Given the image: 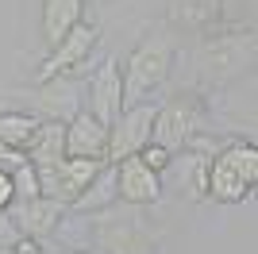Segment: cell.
I'll return each instance as SVG.
<instances>
[{"mask_svg": "<svg viewBox=\"0 0 258 254\" xmlns=\"http://www.w3.org/2000/svg\"><path fill=\"white\" fill-rule=\"evenodd\" d=\"M193 66H197V77L208 89H220V85L243 77L254 66V27L220 20L216 27L201 31V39L193 46Z\"/></svg>", "mask_w": 258, "mask_h": 254, "instance_id": "obj_1", "label": "cell"}, {"mask_svg": "<svg viewBox=\"0 0 258 254\" xmlns=\"http://www.w3.org/2000/svg\"><path fill=\"white\" fill-rule=\"evenodd\" d=\"M173 31L170 27H154L147 31V39L131 50L127 66H123V108H135V104H147L151 93L158 89L166 77H170V66H173Z\"/></svg>", "mask_w": 258, "mask_h": 254, "instance_id": "obj_2", "label": "cell"}, {"mask_svg": "<svg viewBox=\"0 0 258 254\" xmlns=\"http://www.w3.org/2000/svg\"><path fill=\"white\" fill-rule=\"evenodd\" d=\"M89 239H93V254H147L162 235L151 227V220L139 212V204H131L123 212H112V204L89 216Z\"/></svg>", "mask_w": 258, "mask_h": 254, "instance_id": "obj_3", "label": "cell"}, {"mask_svg": "<svg viewBox=\"0 0 258 254\" xmlns=\"http://www.w3.org/2000/svg\"><path fill=\"white\" fill-rule=\"evenodd\" d=\"M258 181V150L254 143H227L208 158V201L235 204L250 197Z\"/></svg>", "mask_w": 258, "mask_h": 254, "instance_id": "obj_4", "label": "cell"}, {"mask_svg": "<svg viewBox=\"0 0 258 254\" xmlns=\"http://www.w3.org/2000/svg\"><path fill=\"white\" fill-rule=\"evenodd\" d=\"M208 123V104L201 93H177L170 96L166 104H158V116H154V127H151V143L162 150H185L193 143Z\"/></svg>", "mask_w": 258, "mask_h": 254, "instance_id": "obj_5", "label": "cell"}, {"mask_svg": "<svg viewBox=\"0 0 258 254\" xmlns=\"http://www.w3.org/2000/svg\"><path fill=\"white\" fill-rule=\"evenodd\" d=\"M100 166H104V162H97V158H58V162H50V166H35L39 193L70 208V204L89 189V181L100 173Z\"/></svg>", "mask_w": 258, "mask_h": 254, "instance_id": "obj_6", "label": "cell"}, {"mask_svg": "<svg viewBox=\"0 0 258 254\" xmlns=\"http://www.w3.org/2000/svg\"><path fill=\"white\" fill-rule=\"evenodd\" d=\"M154 116H158V104H154V100L135 104V108H123L119 119L108 127V162H119V158L139 154V150L151 143Z\"/></svg>", "mask_w": 258, "mask_h": 254, "instance_id": "obj_7", "label": "cell"}, {"mask_svg": "<svg viewBox=\"0 0 258 254\" xmlns=\"http://www.w3.org/2000/svg\"><path fill=\"white\" fill-rule=\"evenodd\" d=\"M97 39H100V27H97V23H89V20L74 23V27H70V31L50 46V54L43 58V66H39V74H35V77H39V81H50V77L70 74L74 66H81L89 58V50L97 46Z\"/></svg>", "mask_w": 258, "mask_h": 254, "instance_id": "obj_8", "label": "cell"}, {"mask_svg": "<svg viewBox=\"0 0 258 254\" xmlns=\"http://www.w3.org/2000/svg\"><path fill=\"white\" fill-rule=\"evenodd\" d=\"M116 166V201L123 204H154L162 197V181L139 154H131V158H119L112 162Z\"/></svg>", "mask_w": 258, "mask_h": 254, "instance_id": "obj_9", "label": "cell"}, {"mask_svg": "<svg viewBox=\"0 0 258 254\" xmlns=\"http://www.w3.org/2000/svg\"><path fill=\"white\" fill-rule=\"evenodd\" d=\"M8 223L16 227V235L23 239H43L50 235L66 216V204L50 201V197H31V201H12V208L4 212Z\"/></svg>", "mask_w": 258, "mask_h": 254, "instance_id": "obj_10", "label": "cell"}, {"mask_svg": "<svg viewBox=\"0 0 258 254\" xmlns=\"http://www.w3.org/2000/svg\"><path fill=\"white\" fill-rule=\"evenodd\" d=\"M123 112V77H119L116 62L97 66V74L89 77V116L112 127Z\"/></svg>", "mask_w": 258, "mask_h": 254, "instance_id": "obj_11", "label": "cell"}, {"mask_svg": "<svg viewBox=\"0 0 258 254\" xmlns=\"http://www.w3.org/2000/svg\"><path fill=\"white\" fill-rule=\"evenodd\" d=\"M66 158H97L108 162V127L89 112H77L66 123Z\"/></svg>", "mask_w": 258, "mask_h": 254, "instance_id": "obj_12", "label": "cell"}, {"mask_svg": "<svg viewBox=\"0 0 258 254\" xmlns=\"http://www.w3.org/2000/svg\"><path fill=\"white\" fill-rule=\"evenodd\" d=\"M224 20V0H166V23L170 31L201 35Z\"/></svg>", "mask_w": 258, "mask_h": 254, "instance_id": "obj_13", "label": "cell"}, {"mask_svg": "<svg viewBox=\"0 0 258 254\" xmlns=\"http://www.w3.org/2000/svg\"><path fill=\"white\" fill-rule=\"evenodd\" d=\"M43 89H31V104L43 108L46 119H62V123H70V119L77 116V96H74V85L62 81V77H50V81H39Z\"/></svg>", "mask_w": 258, "mask_h": 254, "instance_id": "obj_14", "label": "cell"}, {"mask_svg": "<svg viewBox=\"0 0 258 254\" xmlns=\"http://www.w3.org/2000/svg\"><path fill=\"white\" fill-rule=\"evenodd\" d=\"M31 166H50V162L66 158V123L62 119H43L39 131L31 135V143L23 147Z\"/></svg>", "mask_w": 258, "mask_h": 254, "instance_id": "obj_15", "label": "cell"}, {"mask_svg": "<svg viewBox=\"0 0 258 254\" xmlns=\"http://www.w3.org/2000/svg\"><path fill=\"white\" fill-rule=\"evenodd\" d=\"M81 20H85V0H46L43 4V39H46V46H54V42Z\"/></svg>", "mask_w": 258, "mask_h": 254, "instance_id": "obj_16", "label": "cell"}, {"mask_svg": "<svg viewBox=\"0 0 258 254\" xmlns=\"http://www.w3.org/2000/svg\"><path fill=\"white\" fill-rule=\"evenodd\" d=\"M108 204H116V166L112 162H104L100 166V173L93 181H89V189L77 197L70 208H77V212H100V208H108Z\"/></svg>", "mask_w": 258, "mask_h": 254, "instance_id": "obj_17", "label": "cell"}, {"mask_svg": "<svg viewBox=\"0 0 258 254\" xmlns=\"http://www.w3.org/2000/svg\"><path fill=\"white\" fill-rule=\"evenodd\" d=\"M39 123L43 119L27 116V112H0V143L12 150H23L31 143V135L39 131Z\"/></svg>", "mask_w": 258, "mask_h": 254, "instance_id": "obj_18", "label": "cell"}, {"mask_svg": "<svg viewBox=\"0 0 258 254\" xmlns=\"http://www.w3.org/2000/svg\"><path fill=\"white\" fill-rule=\"evenodd\" d=\"M139 158L147 162V166L154 169V173H162V169H170V162H173V154L170 150H162V147H154V143H147V147L139 150Z\"/></svg>", "mask_w": 258, "mask_h": 254, "instance_id": "obj_19", "label": "cell"}, {"mask_svg": "<svg viewBox=\"0 0 258 254\" xmlns=\"http://www.w3.org/2000/svg\"><path fill=\"white\" fill-rule=\"evenodd\" d=\"M12 201H16V181H12L8 169H0V216L12 208Z\"/></svg>", "mask_w": 258, "mask_h": 254, "instance_id": "obj_20", "label": "cell"}, {"mask_svg": "<svg viewBox=\"0 0 258 254\" xmlns=\"http://www.w3.org/2000/svg\"><path fill=\"white\" fill-rule=\"evenodd\" d=\"M93 4H108V0H93Z\"/></svg>", "mask_w": 258, "mask_h": 254, "instance_id": "obj_21", "label": "cell"}]
</instances>
